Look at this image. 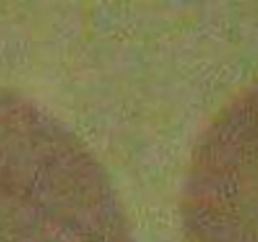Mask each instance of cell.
I'll return each mask as SVG.
<instances>
[{
	"instance_id": "cell-1",
	"label": "cell",
	"mask_w": 258,
	"mask_h": 242,
	"mask_svg": "<svg viewBox=\"0 0 258 242\" xmlns=\"http://www.w3.org/2000/svg\"><path fill=\"white\" fill-rule=\"evenodd\" d=\"M92 164L60 135L19 154L0 180V242H102Z\"/></svg>"
}]
</instances>
